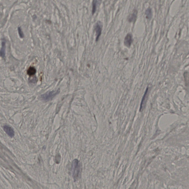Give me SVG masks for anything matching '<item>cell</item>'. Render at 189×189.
I'll return each mask as SVG.
<instances>
[{
  "label": "cell",
  "instance_id": "6da1fadb",
  "mask_svg": "<svg viewBox=\"0 0 189 189\" xmlns=\"http://www.w3.org/2000/svg\"><path fill=\"white\" fill-rule=\"evenodd\" d=\"M80 169L81 167L79 161L77 159L74 160L72 163V172L73 177L75 180H77L78 178Z\"/></svg>",
  "mask_w": 189,
  "mask_h": 189
},
{
  "label": "cell",
  "instance_id": "7a4b0ae2",
  "mask_svg": "<svg viewBox=\"0 0 189 189\" xmlns=\"http://www.w3.org/2000/svg\"><path fill=\"white\" fill-rule=\"evenodd\" d=\"M60 89H58L57 90L47 92L41 95V99L45 101H50L55 96L58 94L60 93Z\"/></svg>",
  "mask_w": 189,
  "mask_h": 189
},
{
  "label": "cell",
  "instance_id": "3957f363",
  "mask_svg": "<svg viewBox=\"0 0 189 189\" xmlns=\"http://www.w3.org/2000/svg\"><path fill=\"white\" fill-rule=\"evenodd\" d=\"M94 30L96 33V41H98L101 34L102 29V22L100 21H98L94 26Z\"/></svg>",
  "mask_w": 189,
  "mask_h": 189
},
{
  "label": "cell",
  "instance_id": "277c9868",
  "mask_svg": "<svg viewBox=\"0 0 189 189\" xmlns=\"http://www.w3.org/2000/svg\"><path fill=\"white\" fill-rule=\"evenodd\" d=\"M133 41V36L132 34L130 33H128L124 38V45L128 48H129L131 45Z\"/></svg>",
  "mask_w": 189,
  "mask_h": 189
},
{
  "label": "cell",
  "instance_id": "5b68a950",
  "mask_svg": "<svg viewBox=\"0 0 189 189\" xmlns=\"http://www.w3.org/2000/svg\"><path fill=\"white\" fill-rule=\"evenodd\" d=\"M4 130L8 135L10 137H12L15 135V131L12 128L8 125L4 126Z\"/></svg>",
  "mask_w": 189,
  "mask_h": 189
},
{
  "label": "cell",
  "instance_id": "8992f818",
  "mask_svg": "<svg viewBox=\"0 0 189 189\" xmlns=\"http://www.w3.org/2000/svg\"><path fill=\"white\" fill-rule=\"evenodd\" d=\"M137 17V11L136 9H134L133 13L129 16L128 21L129 22H134L136 20Z\"/></svg>",
  "mask_w": 189,
  "mask_h": 189
},
{
  "label": "cell",
  "instance_id": "52a82bcc",
  "mask_svg": "<svg viewBox=\"0 0 189 189\" xmlns=\"http://www.w3.org/2000/svg\"><path fill=\"white\" fill-rule=\"evenodd\" d=\"M148 88H147V89L146 90V92H145V94H144V96H143V99L142 101L141 102V110H142V109L144 107V106L146 105L147 99V96H148Z\"/></svg>",
  "mask_w": 189,
  "mask_h": 189
},
{
  "label": "cell",
  "instance_id": "ba28073f",
  "mask_svg": "<svg viewBox=\"0 0 189 189\" xmlns=\"http://www.w3.org/2000/svg\"><path fill=\"white\" fill-rule=\"evenodd\" d=\"M5 48H6V43L4 40L2 41V48L0 50V56L2 58H4L5 57Z\"/></svg>",
  "mask_w": 189,
  "mask_h": 189
},
{
  "label": "cell",
  "instance_id": "9c48e42d",
  "mask_svg": "<svg viewBox=\"0 0 189 189\" xmlns=\"http://www.w3.org/2000/svg\"><path fill=\"white\" fill-rule=\"evenodd\" d=\"M36 68L33 66H30L27 70V74L29 76L34 75L36 74Z\"/></svg>",
  "mask_w": 189,
  "mask_h": 189
},
{
  "label": "cell",
  "instance_id": "30bf717a",
  "mask_svg": "<svg viewBox=\"0 0 189 189\" xmlns=\"http://www.w3.org/2000/svg\"><path fill=\"white\" fill-rule=\"evenodd\" d=\"M145 14L146 15V17L147 19H150L152 16V9L150 8H148L146 10Z\"/></svg>",
  "mask_w": 189,
  "mask_h": 189
},
{
  "label": "cell",
  "instance_id": "8fae6325",
  "mask_svg": "<svg viewBox=\"0 0 189 189\" xmlns=\"http://www.w3.org/2000/svg\"><path fill=\"white\" fill-rule=\"evenodd\" d=\"M99 1L98 0H93L92 2V14L94 15V13H95L97 8V5L98 4V2Z\"/></svg>",
  "mask_w": 189,
  "mask_h": 189
},
{
  "label": "cell",
  "instance_id": "7c38bea8",
  "mask_svg": "<svg viewBox=\"0 0 189 189\" xmlns=\"http://www.w3.org/2000/svg\"><path fill=\"white\" fill-rule=\"evenodd\" d=\"M18 33L19 34L20 36V37L21 38H23L24 37V34H23V32L21 30V28L20 27H19L18 28Z\"/></svg>",
  "mask_w": 189,
  "mask_h": 189
}]
</instances>
